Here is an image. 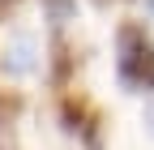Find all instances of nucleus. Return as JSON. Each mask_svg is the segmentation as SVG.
<instances>
[{
  "label": "nucleus",
  "instance_id": "nucleus-1",
  "mask_svg": "<svg viewBox=\"0 0 154 150\" xmlns=\"http://www.w3.org/2000/svg\"><path fill=\"white\" fill-rule=\"evenodd\" d=\"M116 77L128 95H150L154 90V39L137 22H124L120 34H116Z\"/></svg>",
  "mask_w": 154,
  "mask_h": 150
},
{
  "label": "nucleus",
  "instance_id": "nucleus-2",
  "mask_svg": "<svg viewBox=\"0 0 154 150\" xmlns=\"http://www.w3.org/2000/svg\"><path fill=\"white\" fill-rule=\"evenodd\" d=\"M64 129H69V133H77V137H82L90 150H99L103 146V133H99V111H94L86 99H64Z\"/></svg>",
  "mask_w": 154,
  "mask_h": 150
},
{
  "label": "nucleus",
  "instance_id": "nucleus-3",
  "mask_svg": "<svg viewBox=\"0 0 154 150\" xmlns=\"http://www.w3.org/2000/svg\"><path fill=\"white\" fill-rule=\"evenodd\" d=\"M5 69L13 73V77H22V73H30V69H34V39H30V34H13V39H9Z\"/></svg>",
  "mask_w": 154,
  "mask_h": 150
},
{
  "label": "nucleus",
  "instance_id": "nucleus-4",
  "mask_svg": "<svg viewBox=\"0 0 154 150\" xmlns=\"http://www.w3.org/2000/svg\"><path fill=\"white\" fill-rule=\"evenodd\" d=\"M69 69H73V47H69L64 39H56V43H51V82L64 86V82H69Z\"/></svg>",
  "mask_w": 154,
  "mask_h": 150
},
{
  "label": "nucleus",
  "instance_id": "nucleus-5",
  "mask_svg": "<svg viewBox=\"0 0 154 150\" xmlns=\"http://www.w3.org/2000/svg\"><path fill=\"white\" fill-rule=\"evenodd\" d=\"M22 111V95H0V129H9Z\"/></svg>",
  "mask_w": 154,
  "mask_h": 150
},
{
  "label": "nucleus",
  "instance_id": "nucleus-6",
  "mask_svg": "<svg viewBox=\"0 0 154 150\" xmlns=\"http://www.w3.org/2000/svg\"><path fill=\"white\" fill-rule=\"evenodd\" d=\"M43 5H47V17H51L56 26H64L69 17H73V0H43Z\"/></svg>",
  "mask_w": 154,
  "mask_h": 150
},
{
  "label": "nucleus",
  "instance_id": "nucleus-7",
  "mask_svg": "<svg viewBox=\"0 0 154 150\" xmlns=\"http://www.w3.org/2000/svg\"><path fill=\"white\" fill-rule=\"evenodd\" d=\"M146 129L154 133V103H150V111H146Z\"/></svg>",
  "mask_w": 154,
  "mask_h": 150
},
{
  "label": "nucleus",
  "instance_id": "nucleus-8",
  "mask_svg": "<svg viewBox=\"0 0 154 150\" xmlns=\"http://www.w3.org/2000/svg\"><path fill=\"white\" fill-rule=\"evenodd\" d=\"M94 5H111V0H94Z\"/></svg>",
  "mask_w": 154,
  "mask_h": 150
},
{
  "label": "nucleus",
  "instance_id": "nucleus-9",
  "mask_svg": "<svg viewBox=\"0 0 154 150\" xmlns=\"http://www.w3.org/2000/svg\"><path fill=\"white\" fill-rule=\"evenodd\" d=\"M146 5H150V13H154V0H146Z\"/></svg>",
  "mask_w": 154,
  "mask_h": 150
}]
</instances>
